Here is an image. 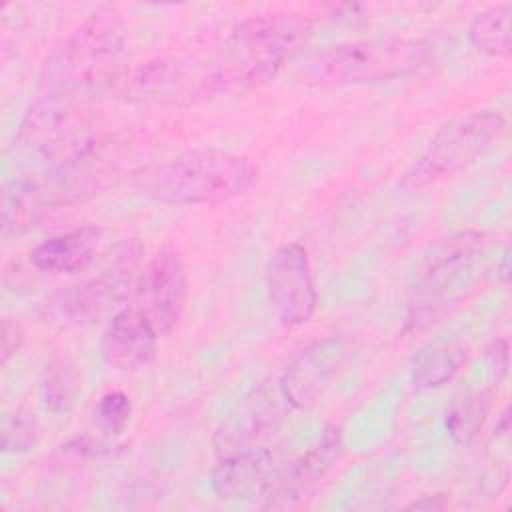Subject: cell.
<instances>
[{"mask_svg": "<svg viewBox=\"0 0 512 512\" xmlns=\"http://www.w3.org/2000/svg\"><path fill=\"white\" fill-rule=\"evenodd\" d=\"M126 26L112 10L90 14L46 58L40 92L88 102L92 96L114 90L124 72Z\"/></svg>", "mask_w": 512, "mask_h": 512, "instance_id": "6da1fadb", "label": "cell"}, {"mask_svg": "<svg viewBox=\"0 0 512 512\" xmlns=\"http://www.w3.org/2000/svg\"><path fill=\"white\" fill-rule=\"evenodd\" d=\"M312 22L298 12H270L240 22L212 62L220 94H242L270 80L310 38Z\"/></svg>", "mask_w": 512, "mask_h": 512, "instance_id": "7a4b0ae2", "label": "cell"}, {"mask_svg": "<svg viewBox=\"0 0 512 512\" xmlns=\"http://www.w3.org/2000/svg\"><path fill=\"white\" fill-rule=\"evenodd\" d=\"M256 172L246 156L218 148H194L150 170L142 180V190L172 206L220 204L246 194Z\"/></svg>", "mask_w": 512, "mask_h": 512, "instance_id": "3957f363", "label": "cell"}, {"mask_svg": "<svg viewBox=\"0 0 512 512\" xmlns=\"http://www.w3.org/2000/svg\"><path fill=\"white\" fill-rule=\"evenodd\" d=\"M432 50L424 40L380 36L336 44L318 54L308 78L320 86L374 84L406 78L426 68Z\"/></svg>", "mask_w": 512, "mask_h": 512, "instance_id": "277c9868", "label": "cell"}, {"mask_svg": "<svg viewBox=\"0 0 512 512\" xmlns=\"http://www.w3.org/2000/svg\"><path fill=\"white\" fill-rule=\"evenodd\" d=\"M142 246L138 240L118 242L98 276L48 294L36 308L40 322L56 328H84L106 318L130 292L138 278Z\"/></svg>", "mask_w": 512, "mask_h": 512, "instance_id": "5b68a950", "label": "cell"}, {"mask_svg": "<svg viewBox=\"0 0 512 512\" xmlns=\"http://www.w3.org/2000/svg\"><path fill=\"white\" fill-rule=\"evenodd\" d=\"M94 140L88 102L40 92L16 130L14 150L24 164L44 172Z\"/></svg>", "mask_w": 512, "mask_h": 512, "instance_id": "8992f818", "label": "cell"}, {"mask_svg": "<svg viewBox=\"0 0 512 512\" xmlns=\"http://www.w3.org/2000/svg\"><path fill=\"white\" fill-rule=\"evenodd\" d=\"M486 246V236L476 230H462L438 240L424 256L414 298L408 310V328L420 330L464 298L472 280V264Z\"/></svg>", "mask_w": 512, "mask_h": 512, "instance_id": "52a82bcc", "label": "cell"}, {"mask_svg": "<svg viewBox=\"0 0 512 512\" xmlns=\"http://www.w3.org/2000/svg\"><path fill=\"white\" fill-rule=\"evenodd\" d=\"M506 120L498 110H476L444 124L404 174L406 188H424L444 180L482 156L504 132Z\"/></svg>", "mask_w": 512, "mask_h": 512, "instance_id": "ba28073f", "label": "cell"}, {"mask_svg": "<svg viewBox=\"0 0 512 512\" xmlns=\"http://www.w3.org/2000/svg\"><path fill=\"white\" fill-rule=\"evenodd\" d=\"M120 96L166 106H188L220 96L212 62L158 58L124 70L114 84Z\"/></svg>", "mask_w": 512, "mask_h": 512, "instance_id": "9c48e42d", "label": "cell"}, {"mask_svg": "<svg viewBox=\"0 0 512 512\" xmlns=\"http://www.w3.org/2000/svg\"><path fill=\"white\" fill-rule=\"evenodd\" d=\"M122 158V142L94 140L70 160L32 180L46 210L74 206L100 194L120 172Z\"/></svg>", "mask_w": 512, "mask_h": 512, "instance_id": "30bf717a", "label": "cell"}, {"mask_svg": "<svg viewBox=\"0 0 512 512\" xmlns=\"http://www.w3.org/2000/svg\"><path fill=\"white\" fill-rule=\"evenodd\" d=\"M188 296L186 264L174 246L158 250L140 270L134 284L136 308L158 332L166 336L178 324Z\"/></svg>", "mask_w": 512, "mask_h": 512, "instance_id": "8fae6325", "label": "cell"}, {"mask_svg": "<svg viewBox=\"0 0 512 512\" xmlns=\"http://www.w3.org/2000/svg\"><path fill=\"white\" fill-rule=\"evenodd\" d=\"M270 306L284 326H300L310 322L316 312L318 296L312 280L306 248L298 242L278 246L264 270Z\"/></svg>", "mask_w": 512, "mask_h": 512, "instance_id": "7c38bea8", "label": "cell"}, {"mask_svg": "<svg viewBox=\"0 0 512 512\" xmlns=\"http://www.w3.org/2000/svg\"><path fill=\"white\" fill-rule=\"evenodd\" d=\"M350 358L344 338H322L306 346L284 370L278 392L286 404L298 410L316 406Z\"/></svg>", "mask_w": 512, "mask_h": 512, "instance_id": "4fadbf2b", "label": "cell"}, {"mask_svg": "<svg viewBox=\"0 0 512 512\" xmlns=\"http://www.w3.org/2000/svg\"><path fill=\"white\" fill-rule=\"evenodd\" d=\"M342 452L344 442L340 428L328 426L306 454L280 468L270 490L262 496V508L286 510L300 506L340 460Z\"/></svg>", "mask_w": 512, "mask_h": 512, "instance_id": "5bb4252c", "label": "cell"}, {"mask_svg": "<svg viewBox=\"0 0 512 512\" xmlns=\"http://www.w3.org/2000/svg\"><path fill=\"white\" fill-rule=\"evenodd\" d=\"M282 396L280 392L254 390L248 394L214 434V450L218 456L266 446L282 424Z\"/></svg>", "mask_w": 512, "mask_h": 512, "instance_id": "9a60e30c", "label": "cell"}, {"mask_svg": "<svg viewBox=\"0 0 512 512\" xmlns=\"http://www.w3.org/2000/svg\"><path fill=\"white\" fill-rule=\"evenodd\" d=\"M282 464L266 446L220 456L210 474V486L220 500L262 498L276 480Z\"/></svg>", "mask_w": 512, "mask_h": 512, "instance_id": "2e32d148", "label": "cell"}, {"mask_svg": "<svg viewBox=\"0 0 512 512\" xmlns=\"http://www.w3.org/2000/svg\"><path fill=\"white\" fill-rule=\"evenodd\" d=\"M158 338V332L138 310L124 308L108 320L100 338V356L110 368L132 372L154 360Z\"/></svg>", "mask_w": 512, "mask_h": 512, "instance_id": "e0dca14e", "label": "cell"}, {"mask_svg": "<svg viewBox=\"0 0 512 512\" xmlns=\"http://www.w3.org/2000/svg\"><path fill=\"white\" fill-rule=\"evenodd\" d=\"M102 230L80 226L42 240L32 252L30 262L36 270L48 274H74L84 270L98 252Z\"/></svg>", "mask_w": 512, "mask_h": 512, "instance_id": "ac0fdd59", "label": "cell"}, {"mask_svg": "<svg viewBox=\"0 0 512 512\" xmlns=\"http://www.w3.org/2000/svg\"><path fill=\"white\" fill-rule=\"evenodd\" d=\"M468 348L458 340H434L422 346L412 360V384L418 390L440 388L466 364Z\"/></svg>", "mask_w": 512, "mask_h": 512, "instance_id": "d6986e66", "label": "cell"}, {"mask_svg": "<svg viewBox=\"0 0 512 512\" xmlns=\"http://www.w3.org/2000/svg\"><path fill=\"white\" fill-rule=\"evenodd\" d=\"M46 208L36 192L32 178H14L4 184L0 214H2V236H18L32 228Z\"/></svg>", "mask_w": 512, "mask_h": 512, "instance_id": "ffe728a7", "label": "cell"}, {"mask_svg": "<svg viewBox=\"0 0 512 512\" xmlns=\"http://www.w3.org/2000/svg\"><path fill=\"white\" fill-rule=\"evenodd\" d=\"M510 20L512 4H498L474 16L468 28L470 44L486 56H508L510 54Z\"/></svg>", "mask_w": 512, "mask_h": 512, "instance_id": "44dd1931", "label": "cell"}, {"mask_svg": "<svg viewBox=\"0 0 512 512\" xmlns=\"http://www.w3.org/2000/svg\"><path fill=\"white\" fill-rule=\"evenodd\" d=\"M490 406L492 394L488 390H478L456 400L448 408L444 418V426L450 440L458 446L472 444L486 422Z\"/></svg>", "mask_w": 512, "mask_h": 512, "instance_id": "7402d4cb", "label": "cell"}, {"mask_svg": "<svg viewBox=\"0 0 512 512\" xmlns=\"http://www.w3.org/2000/svg\"><path fill=\"white\" fill-rule=\"evenodd\" d=\"M80 378L76 368L64 360L54 358L42 376L40 382V394L44 400V406L54 414H66L74 408L78 396H80Z\"/></svg>", "mask_w": 512, "mask_h": 512, "instance_id": "603a6c76", "label": "cell"}, {"mask_svg": "<svg viewBox=\"0 0 512 512\" xmlns=\"http://www.w3.org/2000/svg\"><path fill=\"white\" fill-rule=\"evenodd\" d=\"M38 424L28 412H14L4 416L2 422V452L22 454L36 446Z\"/></svg>", "mask_w": 512, "mask_h": 512, "instance_id": "cb8c5ba5", "label": "cell"}, {"mask_svg": "<svg viewBox=\"0 0 512 512\" xmlns=\"http://www.w3.org/2000/svg\"><path fill=\"white\" fill-rule=\"evenodd\" d=\"M130 414H132V404H130V398L128 394L124 392H108L104 394L96 408H94V418H96V424L108 432V434H120L128 420H130Z\"/></svg>", "mask_w": 512, "mask_h": 512, "instance_id": "d4e9b609", "label": "cell"}, {"mask_svg": "<svg viewBox=\"0 0 512 512\" xmlns=\"http://www.w3.org/2000/svg\"><path fill=\"white\" fill-rule=\"evenodd\" d=\"M0 362L6 364L12 356L18 354L24 342V328L16 318L6 316L2 320V332H0Z\"/></svg>", "mask_w": 512, "mask_h": 512, "instance_id": "484cf974", "label": "cell"}, {"mask_svg": "<svg viewBox=\"0 0 512 512\" xmlns=\"http://www.w3.org/2000/svg\"><path fill=\"white\" fill-rule=\"evenodd\" d=\"M484 360L494 380L500 382L508 372V340L506 338L492 340L484 350Z\"/></svg>", "mask_w": 512, "mask_h": 512, "instance_id": "4316f807", "label": "cell"}, {"mask_svg": "<svg viewBox=\"0 0 512 512\" xmlns=\"http://www.w3.org/2000/svg\"><path fill=\"white\" fill-rule=\"evenodd\" d=\"M446 506H448L446 494H428L408 504V508H414V510H444Z\"/></svg>", "mask_w": 512, "mask_h": 512, "instance_id": "83f0119b", "label": "cell"}, {"mask_svg": "<svg viewBox=\"0 0 512 512\" xmlns=\"http://www.w3.org/2000/svg\"><path fill=\"white\" fill-rule=\"evenodd\" d=\"M496 280L500 284H508V280H510V248L508 246L504 248L500 262L496 264Z\"/></svg>", "mask_w": 512, "mask_h": 512, "instance_id": "f1b7e54d", "label": "cell"}]
</instances>
